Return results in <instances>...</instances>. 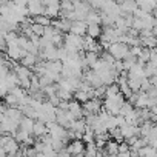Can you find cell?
I'll list each match as a JSON object with an SVG mask.
<instances>
[{
	"mask_svg": "<svg viewBox=\"0 0 157 157\" xmlns=\"http://www.w3.org/2000/svg\"><path fill=\"white\" fill-rule=\"evenodd\" d=\"M106 52L111 54L114 60H123V59L128 56L129 48H128L126 45H123V43H111Z\"/></svg>",
	"mask_w": 157,
	"mask_h": 157,
	"instance_id": "1",
	"label": "cell"
},
{
	"mask_svg": "<svg viewBox=\"0 0 157 157\" xmlns=\"http://www.w3.org/2000/svg\"><path fill=\"white\" fill-rule=\"evenodd\" d=\"M69 34L77 36V37H83L86 34V23L85 22H71V28H69Z\"/></svg>",
	"mask_w": 157,
	"mask_h": 157,
	"instance_id": "2",
	"label": "cell"
},
{
	"mask_svg": "<svg viewBox=\"0 0 157 157\" xmlns=\"http://www.w3.org/2000/svg\"><path fill=\"white\" fill-rule=\"evenodd\" d=\"M45 134H48V129H46V125L40 120H34V125H33V137L34 139H40L43 137Z\"/></svg>",
	"mask_w": 157,
	"mask_h": 157,
	"instance_id": "3",
	"label": "cell"
},
{
	"mask_svg": "<svg viewBox=\"0 0 157 157\" xmlns=\"http://www.w3.org/2000/svg\"><path fill=\"white\" fill-rule=\"evenodd\" d=\"M85 36H88V37L97 40V39L102 36V26H100V25H94V23L86 25V34H85Z\"/></svg>",
	"mask_w": 157,
	"mask_h": 157,
	"instance_id": "4",
	"label": "cell"
},
{
	"mask_svg": "<svg viewBox=\"0 0 157 157\" xmlns=\"http://www.w3.org/2000/svg\"><path fill=\"white\" fill-rule=\"evenodd\" d=\"M33 125H34V120H31L28 117H22L20 122H19V129H22V131H25L31 136L33 134Z\"/></svg>",
	"mask_w": 157,
	"mask_h": 157,
	"instance_id": "5",
	"label": "cell"
},
{
	"mask_svg": "<svg viewBox=\"0 0 157 157\" xmlns=\"http://www.w3.org/2000/svg\"><path fill=\"white\" fill-rule=\"evenodd\" d=\"M3 149H5L6 154H14V155H16V154L20 151V145H19V143L14 140V137H13V139L3 146Z\"/></svg>",
	"mask_w": 157,
	"mask_h": 157,
	"instance_id": "6",
	"label": "cell"
},
{
	"mask_svg": "<svg viewBox=\"0 0 157 157\" xmlns=\"http://www.w3.org/2000/svg\"><path fill=\"white\" fill-rule=\"evenodd\" d=\"M10 94H11V96H14L17 100H22L25 96H28V91H26V90H23L22 86H16V88H13V90L10 91Z\"/></svg>",
	"mask_w": 157,
	"mask_h": 157,
	"instance_id": "7",
	"label": "cell"
},
{
	"mask_svg": "<svg viewBox=\"0 0 157 157\" xmlns=\"http://www.w3.org/2000/svg\"><path fill=\"white\" fill-rule=\"evenodd\" d=\"M31 19H33V23H37V25H40L43 28L51 25V20L46 16H36V17H31Z\"/></svg>",
	"mask_w": 157,
	"mask_h": 157,
	"instance_id": "8",
	"label": "cell"
},
{
	"mask_svg": "<svg viewBox=\"0 0 157 157\" xmlns=\"http://www.w3.org/2000/svg\"><path fill=\"white\" fill-rule=\"evenodd\" d=\"M132 109H134V108H132V105H131V103H128V102L125 100V102H123V105L119 108V116L125 117V116H128Z\"/></svg>",
	"mask_w": 157,
	"mask_h": 157,
	"instance_id": "9",
	"label": "cell"
},
{
	"mask_svg": "<svg viewBox=\"0 0 157 157\" xmlns=\"http://www.w3.org/2000/svg\"><path fill=\"white\" fill-rule=\"evenodd\" d=\"M74 11L72 2H60V13H71Z\"/></svg>",
	"mask_w": 157,
	"mask_h": 157,
	"instance_id": "10",
	"label": "cell"
},
{
	"mask_svg": "<svg viewBox=\"0 0 157 157\" xmlns=\"http://www.w3.org/2000/svg\"><path fill=\"white\" fill-rule=\"evenodd\" d=\"M128 151H129V146H128V143H126L125 140L117 145V154H119V152H128Z\"/></svg>",
	"mask_w": 157,
	"mask_h": 157,
	"instance_id": "11",
	"label": "cell"
},
{
	"mask_svg": "<svg viewBox=\"0 0 157 157\" xmlns=\"http://www.w3.org/2000/svg\"><path fill=\"white\" fill-rule=\"evenodd\" d=\"M74 157H85L83 154H78V155H74Z\"/></svg>",
	"mask_w": 157,
	"mask_h": 157,
	"instance_id": "12",
	"label": "cell"
}]
</instances>
